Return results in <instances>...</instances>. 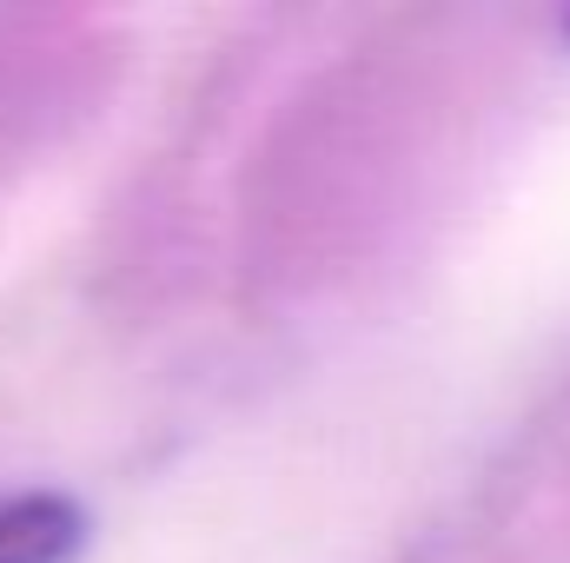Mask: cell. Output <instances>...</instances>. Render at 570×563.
<instances>
[{
	"instance_id": "cell-1",
	"label": "cell",
	"mask_w": 570,
	"mask_h": 563,
	"mask_svg": "<svg viewBox=\"0 0 570 563\" xmlns=\"http://www.w3.org/2000/svg\"><path fill=\"white\" fill-rule=\"evenodd\" d=\"M87 544V511L60 491L0 497V563H73Z\"/></svg>"
}]
</instances>
